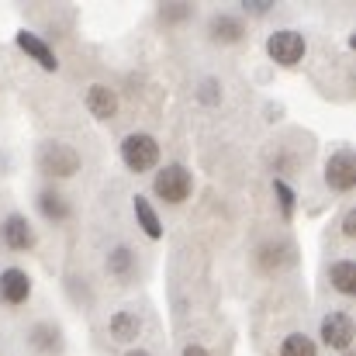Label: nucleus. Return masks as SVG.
Listing matches in <instances>:
<instances>
[{
	"mask_svg": "<svg viewBox=\"0 0 356 356\" xmlns=\"http://www.w3.org/2000/svg\"><path fill=\"white\" fill-rule=\"evenodd\" d=\"M17 45H21V49H24V52H28V56H31L42 70H56V66H59L56 52H52V49H49V45H45L35 31H17Z\"/></svg>",
	"mask_w": 356,
	"mask_h": 356,
	"instance_id": "obj_10",
	"label": "nucleus"
},
{
	"mask_svg": "<svg viewBox=\"0 0 356 356\" xmlns=\"http://www.w3.org/2000/svg\"><path fill=\"white\" fill-rule=\"evenodd\" d=\"M87 111L101 121L115 118V115H118V94H115L111 87H104V83H94V87L87 90Z\"/></svg>",
	"mask_w": 356,
	"mask_h": 356,
	"instance_id": "obj_8",
	"label": "nucleus"
},
{
	"mask_svg": "<svg viewBox=\"0 0 356 356\" xmlns=\"http://www.w3.org/2000/svg\"><path fill=\"white\" fill-rule=\"evenodd\" d=\"M138 332H142V318L135 312H115L111 315V336L118 343H135Z\"/></svg>",
	"mask_w": 356,
	"mask_h": 356,
	"instance_id": "obj_11",
	"label": "nucleus"
},
{
	"mask_svg": "<svg viewBox=\"0 0 356 356\" xmlns=\"http://www.w3.org/2000/svg\"><path fill=\"white\" fill-rule=\"evenodd\" d=\"M38 208H42V215L49 218V222H66L70 218V204L63 201V194H52V191H42L38 194Z\"/></svg>",
	"mask_w": 356,
	"mask_h": 356,
	"instance_id": "obj_13",
	"label": "nucleus"
},
{
	"mask_svg": "<svg viewBox=\"0 0 356 356\" xmlns=\"http://www.w3.org/2000/svg\"><path fill=\"white\" fill-rule=\"evenodd\" d=\"M353 318L350 315H343V312H332V315H325L322 318V343L329 346V350H350L353 346Z\"/></svg>",
	"mask_w": 356,
	"mask_h": 356,
	"instance_id": "obj_5",
	"label": "nucleus"
},
{
	"mask_svg": "<svg viewBox=\"0 0 356 356\" xmlns=\"http://www.w3.org/2000/svg\"><path fill=\"white\" fill-rule=\"evenodd\" d=\"M31 343H35L38 350H56V346H59V329L38 325V329H35V336H31Z\"/></svg>",
	"mask_w": 356,
	"mask_h": 356,
	"instance_id": "obj_18",
	"label": "nucleus"
},
{
	"mask_svg": "<svg viewBox=\"0 0 356 356\" xmlns=\"http://www.w3.org/2000/svg\"><path fill=\"white\" fill-rule=\"evenodd\" d=\"M0 236H3V242H7L10 249H17V252H24V249L35 245V232H31V225H28L24 215H10V218L0 225Z\"/></svg>",
	"mask_w": 356,
	"mask_h": 356,
	"instance_id": "obj_9",
	"label": "nucleus"
},
{
	"mask_svg": "<svg viewBox=\"0 0 356 356\" xmlns=\"http://www.w3.org/2000/svg\"><path fill=\"white\" fill-rule=\"evenodd\" d=\"M273 194L280 197V208H284V215H291V211H294V191H291L284 180H273Z\"/></svg>",
	"mask_w": 356,
	"mask_h": 356,
	"instance_id": "obj_19",
	"label": "nucleus"
},
{
	"mask_svg": "<svg viewBox=\"0 0 356 356\" xmlns=\"http://www.w3.org/2000/svg\"><path fill=\"white\" fill-rule=\"evenodd\" d=\"M152 191H156L166 204H180V201L191 197V173H187L180 163H170V166H163V170L156 173Z\"/></svg>",
	"mask_w": 356,
	"mask_h": 356,
	"instance_id": "obj_3",
	"label": "nucleus"
},
{
	"mask_svg": "<svg viewBox=\"0 0 356 356\" xmlns=\"http://www.w3.org/2000/svg\"><path fill=\"white\" fill-rule=\"evenodd\" d=\"M280 356H318V346L308 339V336H301V332H294V336H287L284 339V346H280Z\"/></svg>",
	"mask_w": 356,
	"mask_h": 356,
	"instance_id": "obj_17",
	"label": "nucleus"
},
{
	"mask_svg": "<svg viewBox=\"0 0 356 356\" xmlns=\"http://www.w3.org/2000/svg\"><path fill=\"white\" fill-rule=\"evenodd\" d=\"M38 166L49 177H73L80 170V152L63 145V142H45L38 149Z\"/></svg>",
	"mask_w": 356,
	"mask_h": 356,
	"instance_id": "obj_2",
	"label": "nucleus"
},
{
	"mask_svg": "<svg viewBox=\"0 0 356 356\" xmlns=\"http://www.w3.org/2000/svg\"><path fill=\"white\" fill-rule=\"evenodd\" d=\"M325 184L329 187H336V191H353L356 187V159L353 152H336V156H329V163H325Z\"/></svg>",
	"mask_w": 356,
	"mask_h": 356,
	"instance_id": "obj_6",
	"label": "nucleus"
},
{
	"mask_svg": "<svg viewBox=\"0 0 356 356\" xmlns=\"http://www.w3.org/2000/svg\"><path fill=\"white\" fill-rule=\"evenodd\" d=\"M28 294H31V277H28L24 270L10 266V270L0 273V298H3L7 305H24Z\"/></svg>",
	"mask_w": 356,
	"mask_h": 356,
	"instance_id": "obj_7",
	"label": "nucleus"
},
{
	"mask_svg": "<svg viewBox=\"0 0 356 356\" xmlns=\"http://www.w3.org/2000/svg\"><path fill=\"white\" fill-rule=\"evenodd\" d=\"M184 356H211V353H208L204 346H187V350H184Z\"/></svg>",
	"mask_w": 356,
	"mask_h": 356,
	"instance_id": "obj_21",
	"label": "nucleus"
},
{
	"mask_svg": "<svg viewBox=\"0 0 356 356\" xmlns=\"http://www.w3.org/2000/svg\"><path fill=\"white\" fill-rule=\"evenodd\" d=\"M121 159H124L128 170L145 173V170H152L159 163V142L152 135H145V131H131L121 142Z\"/></svg>",
	"mask_w": 356,
	"mask_h": 356,
	"instance_id": "obj_1",
	"label": "nucleus"
},
{
	"mask_svg": "<svg viewBox=\"0 0 356 356\" xmlns=\"http://www.w3.org/2000/svg\"><path fill=\"white\" fill-rule=\"evenodd\" d=\"M329 280H332V287H336L339 294H353V291H356V263H350V259L332 263Z\"/></svg>",
	"mask_w": 356,
	"mask_h": 356,
	"instance_id": "obj_12",
	"label": "nucleus"
},
{
	"mask_svg": "<svg viewBox=\"0 0 356 356\" xmlns=\"http://www.w3.org/2000/svg\"><path fill=\"white\" fill-rule=\"evenodd\" d=\"M266 52H270V59H273L277 66H298V63L305 59L308 45H305V35L284 28V31H273V35L266 38Z\"/></svg>",
	"mask_w": 356,
	"mask_h": 356,
	"instance_id": "obj_4",
	"label": "nucleus"
},
{
	"mask_svg": "<svg viewBox=\"0 0 356 356\" xmlns=\"http://www.w3.org/2000/svg\"><path fill=\"white\" fill-rule=\"evenodd\" d=\"M135 218H138L142 232L149 238H163V225H159V218H156V211L145 197H135Z\"/></svg>",
	"mask_w": 356,
	"mask_h": 356,
	"instance_id": "obj_14",
	"label": "nucleus"
},
{
	"mask_svg": "<svg viewBox=\"0 0 356 356\" xmlns=\"http://www.w3.org/2000/svg\"><path fill=\"white\" fill-rule=\"evenodd\" d=\"M124 356H152V353H145V350H131V353H124Z\"/></svg>",
	"mask_w": 356,
	"mask_h": 356,
	"instance_id": "obj_22",
	"label": "nucleus"
},
{
	"mask_svg": "<svg viewBox=\"0 0 356 356\" xmlns=\"http://www.w3.org/2000/svg\"><path fill=\"white\" fill-rule=\"evenodd\" d=\"M108 273H115L118 280H128V277L135 273V252L124 249V245H118V249L108 256Z\"/></svg>",
	"mask_w": 356,
	"mask_h": 356,
	"instance_id": "obj_15",
	"label": "nucleus"
},
{
	"mask_svg": "<svg viewBox=\"0 0 356 356\" xmlns=\"http://www.w3.org/2000/svg\"><path fill=\"white\" fill-rule=\"evenodd\" d=\"M343 232H346V236H353V232H356V211H350V215H346V222H343Z\"/></svg>",
	"mask_w": 356,
	"mask_h": 356,
	"instance_id": "obj_20",
	"label": "nucleus"
},
{
	"mask_svg": "<svg viewBox=\"0 0 356 356\" xmlns=\"http://www.w3.org/2000/svg\"><path fill=\"white\" fill-rule=\"evenodd\" d=\"M211 35L222 38V42H236L238 35H242V21H238V17H229V14H218V17L211 21Z\"/></svg>",
	"mask_w": 356,
	"mask_h": 356,
	"instance_id": "obj_16",
	"label": "nucleus"
}]
</instances>
